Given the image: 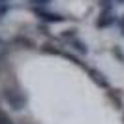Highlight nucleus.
Here are the masks:
<instances>
[{
	"instance_id": "obj_1",
	"label": "nucleus",
	"mask_w": 124,
	"mask_h": 124,
	"mask_svg": "<svg viewBox=\"0 0 124 124\" xmlns=\"http://www.w3.org/2000/svg\"><path fill=\"white\" fill-rule=\"evenodd\" d=\"M4 100L9 103V107L15 109V111H21V109L26 105V96H24L21 90H15V88H4Z\"/></svg>"
},
{
	"instance_id": "obj_2",
	"label": "nucleus",
	"mask_w": 124,
	"mask_h": 124,
	"mask_svg": "<svg viewBox=\"0 0 124 124\" xmlns=\"http://www.w3.org/2000/svg\"><path fill=\"white\" fill-rule=\"evenodd\" d=\"M34 13L38 17L39 21L43 23H62L64 17L60 13H53V11H45V9H39V8H34Z\"/></svg>"
},
{
	"instance_id": "obj_3",
	"label": "nucleus",
	"mask_w": 124,
	"mask_h": 124,
	"mask_svg": "<svg viewBox=\"0 0 124 124\" xmlns=\"http://www.w3.org/2000/svg\"><path fill=\"white\" fill-rule=\"evenodd\" d=\"M115 23H118L116 15L109 13V11H103L100 15V19L96 21V26H98V28H107V26H111V24H115Z\"/></svg>"
},
{
	"instance_id": "obj_4",
	"label": "nucleus",
	"mask_w": 124,
	"mask_h": 124,
	"mask_svg": "<svg viewBox=\"0 0 124 124\" xmlns=\"http://www.w3.org/2000/svg\"><path fill=\"white\" fill-rule=\"evenodd\" d=\"M88 75H90V79H92L98 86H101V88H109V81L105 79V75H103L101 71L94 70V68H88Z\"/></svg>"
},
{
	"instance_id": "obj_5",
	"label": "nucleus",
	"mask_w": 124,
	"mask_h": 124,
	"mask_svg": "<svg viewBox=\"0 0 124 124\" xmlns=\"http://www.w3.org/2000/svg\"><path fill=\"white\" fill-rule=\"evenodd\" d=\"M70 45L73 47L77 53H81V54H86V53H88V47H86V43H85V41H81L79 38H75L73 41H70Z\"/></svg>"
},
{
	"instance_id": "obj_6",
	"label": "nucleus",
	"mask_w": 124,
	"mask_h": 124,
	"mask_svg": "<svg viewBox=\"0 0 124 124\" xmlns=\"http://www.w3.org/2000/svg\"><path fill=\"white\" fill-rule=\"evenodd\" d=\"M41 51H43V53H47V54H64L60 49H58V47L51 45V43H45V45H41Z\"/></svg>"
},
{
	"instance_id": "obj_7",
	"label": "nucleus",
	"mask_w": 124,
	"mask_h": 124,
	"mask_svg": "<svg viewBox=\"0 0 124 124\" xmlns=\"http://www.w3.org/2000/svg\"><path fill=\"white\" fill-rule=\"evenodd\" d=\"M0 124H15L11 118H9V115L4 111V109H0Z\"/></svg>"
},
{
	"instance_id": "obj_8",
	"label": "nucleus",
	"mask_w": 124,
	"mask_h": 124,
	"mask_svg": "<svg viewBox=\"0 0 124 124\" xmlns=\"http://www.w3.org/2000/svg\"><path fill=\"white\" fill-rule=\"evenodd\" d=\"M15 43H21L23 47L26 45L28 49H30V47H34V43H32L30 39H28V38H23V36H17V38H15Z\"/></svg>"
},
{
	"instance_id": "obj_9",
	"label": "nucleus",
	"mask_w": 124,
	"mask_h": 124,
	"mask_svg": "<svg viewBox=\"0 0 124 124\" xmlns=\"http://www.w3.org/2000/svg\"><path fill=\"white\" fill-rule=\"evenodd\" d=\"M113 54H115L116 58H118V60L124 64V51L120 49V45H115V47H113Z\"/></svg>"
},
{
	"instance_id": "obj_10",
	"label": "nucleus",
	"mask_w": 124,
	"mask_h": 124,
	"mask_svg": "<svg viewBox=\"0 0 124 124\" xmlns=\"http://www.w3.org/2000/svg\"><path fill=\"white\" fill-rule=\"evenodd\" d=\"M60 38L62 39H71V41H73V39H75V30H64L60 34Z\"/></svg>"
},
{
	"instance_id": "obj_11",
	"label": "nucleus",
	"mask_w": 124,
	"mask_h": 124,
	"mask_svg": "<svg viewBox=\"0 0 124 124\" xmlns=\"http://www.w3.org/2000/svg\"><path fill=\"white\" fill-rule=\"evenodd\" d=\"M62 56H64V58H68V60H70V62H73V64H77V66H83V62L79 60L77 56H73V54H70V53H64V54H62Z\"/></svg>"
},
{
	"instance_id": "obj_12",
	"label": "nucleus",
	"mask_w": 124,
	"mask_h": 124,
	"mask_svg": "<svg viewBox=\"0 0 124 124\" xmlns=\"http://www.w3.org/2000/svg\"><path fill=\"white\" fill-rule=\"evenodd\" d=\"M9 11V4H0V17H4Z\"/></svg>"
},
{
	"instance_id": "obj_13",
	"label": "nucleus",
	"mask_w": 124,
	"mask_h": 124,
	"mask_svg": "<svg viewBox=\"0 0 124 124\" xmlns=\"http://www.w3.org/2000/svg\"><path fill=\"white\" fill-rule=\"evenodd\" d=\"M32 4H34V8H38V6H45V4H49V0H30Z\"/></svg>"
},
{
	"instance_id": "obj_14",
	"label": "nucleus",
	"mask_w": 124,
	"mask_h": 124,
	"mask_svg": "<svg viewBox=\"0 0 124 124\" xmlns=\"http://www.w3.org/2000/svg\"><path fill=\"white\" fill-rule=\"evenodd\" d=\"M118 28H120V34L124 36V15L118 19Z\"/></svg>"
},
{
	"instance_id": "obj_15",
	"label": "nucleus",
	"mask_w": 124,
	"mask_h": 124,
	"mask_svg": "<svg viewBox=\"0 0 124 124\" xmlns=\"http://www.w3.org/2000/svg\"><path fill=\"white\" fill-rule=\"evenodd\" d=\"M38 30H41V34H49V32H47V28H45V26H38Z\"/></svg>"
},
{
	"instance_id": "obj_16",
	"label": "nucleus",
	"mask_w": 124,
	"mask_h": 124,
	"mask_svg": "<svg viewBox=\"0 0 124 124\" xmlns=\"http://www.w3.org/2000/svg\"><path fill=\"white\" fill-rule=\"evenodd\" d=\"M9 0H0V4H8Z\"/></svg>"
},
{
	"instance_id": "obj_17",
	"label": "nucleus",
	"mask_w": 124,
	"mask_h": 124,
	"mask_svg": "<svg viewBox=\"0 0 124 124\" xmlns=\"http://www.w3.org/2000/svg\"><path fill=\"white\" fill-rule=\"evenodd\" d=\"M115 2H118V4H124V0H115Z\"/></svg>"
},
{
	"instance_id": "obj_18",
	"label": "nucleus",
	"mask_w": 124,
	"mask_h": 124,
	"mask_svg": "<svg viewBox=\"0 0 124 124\" xmlns=\"http://www.w3.org/2000/svg\"><path fill=\"white\" fill-rule=\"evenodd\" d=\"M0 43H2V41H0Z\"/></svg>"
}]
</instances>
